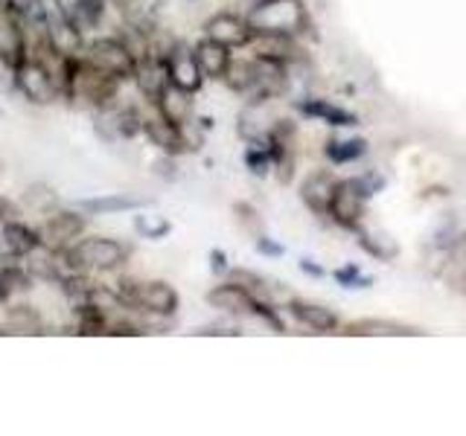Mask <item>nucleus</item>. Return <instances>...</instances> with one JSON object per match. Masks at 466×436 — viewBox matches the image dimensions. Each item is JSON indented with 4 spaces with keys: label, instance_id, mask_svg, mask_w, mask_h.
Returning a JSON list of instances; mask_svg holds the SVG:
<instances>
[{
    "label": "nucleus",
    "instance_id": "20",
    "mask_svg": "<svg viewBox=\"0 0 466 436\" xmlns=\"http://www.w3.org/2000/svg\"><path fill=\"white\" fill-rule=\"evenodd\" d=\"M289 314L298 320L303 329L309 332H318V334H335L341 329V317L335 314L327 305H318V302H309V300H300V297H291L289 300Z\"/></svg>",
    "mask_w": 466,
    "mask_h": 436
},
{
    "label": "nucleus",
    "instance_id": "2",
    "mask_svg": "<svg viewBox=\"0 0 466 436\" xmlns=\"http://www.w3.org/2000/svg\"><path fill=\"white\" fill-rule=\"evenodd\" d=\"M254 33H274L303 38L312 33V18L303 0H259L245 12Z\"/></svg>",
    "mask_w": 466,
    "mask_h": 436
},
{
    "label": "nucleus",
    "instance_id": "45",
    "mask_svg": "<svg viewBox=\"0 0 466 436\" xmlns=\"http://www.w3.org/2000/svg\"><path fill=\"white\" fill-rule=\"evenodd\" d=\"M300 271H303V273H309V276H315V280H320V276H324V268H320V265H312L309 259H300Z\"/></svg>",
    "mask_w": 466,
    "mask_h": 436
},
{
    "label": "nucleus",
    "instance_id": "22",
    "mask_svg": "<svg viewBox=\"0 0 466 436\" xmlns=\"http://www.w3.org/2000/svg\"><path fill=\"white\" fill-rule=\"evenodd\" d=\"M298 114L306 116V120H318L329 128H356L359 125V116L353 111H347L341 105H335L332 99H320V96H306L298 99Z\"/></svg>",
    "mask_w": 466,
    "mask_h": 436
},
{
    "label": "nucleus",
    "instance_id": "29",
    "mask_svg": "<svg viewBox=\"0 0 466 436\" xmlns=\"http://www.w3.org/2000/svg\"><path fill=\"white\" fill-rule=\"evenodd\" d=\"M24 265L29 268V273L35 276V282H47V285H58L65 276L62 262H58V253L47 251V247H38L35 253H29L24 259Z\"/></svg>",
    "mask_w": 466,
    "mask_h": 436
},
{
    "label": "nucleus",
    "instance_id": "11",
    "mask_svg": "<svg viewBox=\"0 0 466 436\" xmlns=\"http://www.w3.org/2000/svg\"><path fill=\"white\" fill-rule=\"evenodd\" d=\"M12 87L29 102V105L44 108V105L58 102V94H56V84L50 79L47 64H44L41 58H33V55H29L18 70H12Z\"/></svg>",
    "mask_w": 466,
    "mask_h": 436
},
{
    "label": "nucleus",
    "instance_id": "19",
    "mask_svg": "<svg viewBox=\"0 0 466 436\" xmlns=\"http://www.w3.org/2000/svg\"><path fill=\"white\" fill-rule=\"evenodd\" d=\"M50 6L70 24H76L85 35H91L106 21L108 0H50Z\"/></svg>",
    "mask_w": 466,
    "mask_h": 436
},
{
    "label": "nucleus",
    "instance_id": "43",
    "mask_svg": "<svg viewBox=\"0 0 466 436\" xmlns=\"http://www.w3.org/2000/svg\"><path fill=\"white\" fill-rule=\"evenodd\" d=\"M196 334H216V338H233V334H239L237 329H225V326H201V329H196Z\"/></svg>",
    "mask_w": 466,
    "mask_h": 436
},
{
    "label": "nucleus",
    "instance_id": "47",
    "mask_svg": "<svg viewBox=\"0 0 466 436\" xmlns=\"http://www.w3.org/2000/svg\"><path fill=\"white\" fill-rule=\"evenodd\" d=\"M9 4H12V0H0V12H6V9H9Z\"/></svg>",
    "mask_w": 466,
    "mask_h": 436
},
{
    "label": "nucleus",
    "instance_id": "6",
    "mask_svg": "<svg viewBox=\"0 0 466 436\" xmlns=\"http://www.w3.org/2000/svg\"><path fill=\"white\" fill-rule=\"evenodd\" d=\"M382 186L379 181L370 183V178H339L332 189V201H329V213L327 218L341 230L356 233L364 222V213H368V201L376 189Z\"/></svg>",
    "mask_w": 466,
    "mask_h": 436
},
{
    "label": "nucleus",
    "instance_id": "9",
    "mask_svg": "<svg viewBox=\"0 0 466 436\" xmlns=\"http://www.w3.org/2000/svg\"><path fill=\"white\" fill-rule=\"evenodd\" d=\"M87 230V213L79 207H62V210H50L44 213V222L38 224L41 233V247H47L53 253H62L65 247L73 242H79Z\"/></svg>",
    "mask_w": 466,
    "mask_h": 436
},
{
    "label": "nucleus",
    "instance_id": "23",
    "mask_svg": "<svg viewBox=\"0 0 466 436\" xmlns=\"http://www.w3.org/2000/svg\"><path fill=\"white\" fill-rule=\"evenodd\" d=\"M341 334L347 338H414V334H426L417 326L400 323V320H385V317H361L353 323L341 326Z\"/></svg>",
    "mask_w": 466,
    "mask_h": 436
},
{
    "label": "nucleus",
    "instance_id": "28",
    "mask_svg": "<svg viewBox=\"0 0 466 436\" xmlns=\"http://www.w3.org/2000/svg\"><path fill=\"white\" fill-rule=\"evenodd\" d=\"M73 332L82 338H96V334H108V317L94 302H73Z\"/></svg>",
    "mask_w": 466,
    "mask_h": 436
},
{
    "label": "nucleus",
    "instance_id": "10",
    "mask_svg": "<svg viewBox=\"0 0 466 436\" xmlns=\"http://www.w3.org/2000/svg\"><path fill=\"white\" fill-rule=\"evenodd\" d=\"M143 137L149 140L160 154H172V157H184L189 152L198 149V140L189 134V125L181 128L169 120H164L157 111L155 114H146L143 120Z\"/></svg>",
    "mask_w": 466,
    "mask_h": 436
},
{
    "label": "nucleus",
    "instance_id": "27",
    "mask_svg": "<svg viewBox=\"0 0 466 436\" xmlns=\"http://www.w3.org/2000/svg\"><path fill=\"white\" fill-rule=\"evenodd\" d=\"M4 329L9 334H44V317L35 305L9 302L6 317H4Z\"/></svg>",
    "mask_w": 466,
    "mask_h": 436
},
{
    "label": "nucleus",
    "instance_id": "17",
    "mask_svg": "<svg viewBox=\"0 0 466 436\" xmlns=\"http://www.w3.org/2000/svg\"><path fill=\"white\" fill-rule=\"evenodd\" d=\"M135 87L137 94L155 105L157 96L164 94V87L169 84V70H167V58L157 55V53H143L137 58V70H135Z\"/></svg>",
    "mask_w": 466,
    "mask_h": 436
},
{
    "label": "nucleus",
    "instance_id": "32",
    "mask_svg": "<svg viewBox=\"0 0 466 436\" xmlns=\"http://www.w3.org/2000/svg\"><path fill=\"white\" fill-rule=\"evenodd\" d=\"M0 276H4L6 288L12 291V297H24L35 285V276L29 273V268L18 259H0Z\"/></svg>",
    "mask_w": 466,
    "mask_h": 436
},
{
    "label": "nucleus",
    "instance_id": "39",
    "mask_svg": "<svg viewBox=\"0 0 466 436\" xmlns=\"http://www.w3.org/2000/svg\"><path fill=\"white\" fill-rule=\"evenodd\" d=\"M26 203L33 210H38V213H50L53 207H56V193L50 186H44V183H35V186H29L26 189Z\"/></svg>",
    "mask_w": 466,
    "mask_h": 436
},
{
    "label": "nucleus",
    "instance_id": "7",
    "mask_svg": "<svg viewBox=\"0 0 466 436\" xmlns=\"http://www.w3.org/2000/svg\"><path fill=\"white\" fill-rule=\"evenodd\" d=\"M82 55H85L91 64H96L99 70L111 73V76H114V79H120V82H131V79H135L137 58H140L135 50L128 47V41H126L120 33L87 38Z\"/></svg>",
    "mask_w": 466,
    "mask_h": 436
},
{
    "label": "nucleus",
    "instance_id": "21",
    "mask_svg": "<svg viewBox=\"0 0 466 436\" xmlns=\"http://www.w3.org/2000/svg\"><path fill=\"white\" fill-rule=\"evenodd\" d=\"M152 108L164 116V120L187 128V125H193V116H196V94H189V91H184V87L169 82Z\"/></svg>",
    "mask_w": 466,
    "mask_h": 436
},
{
    "label": "nucleus",
    "instance_id": "30",
    "mask_svg": "<svg viewBox=\"0 0 466 436\" xmlns=\"http://www.w3.org/2000/svg\"><path fill=\"white\" fill-rule=\"evenodd\" d=\"M368 152V143L361 137H347V140H339V137H329L324 143V157L329 160L332 166H347V164H356V160L364 157Z\"/></svg>",
    "mask_w": 466,
    "mask_h": 436
},
{
    "label": "nucleus",
    "instance_id": "25",
    "mask_svg": "<svg viewBox=\"0 0 466 436\" xmlns=\"http://www.w3.org/2000/svg\"><path fill=\"white\" fill-rule=\"evenodd\" d=\"M335 183H339V178H335V174L327 172V169L306 174V181L300 183V201L306 203V210H309L312 215L327 218Z\"/></svg>",
    "mask_w": 466,
    "mask_h": 436
},
{
    "label": "nucleus",
    "instance_id": "35",
    "mask_svg": "<svg viewBox=\"0 0 466 436\" xmlns=\"http://www.w3.org/2000/svg\"><path fill=\"white\" fill-rule=\"evenodd\" d=\"M91 288H94V273H65L62 282H58V291L70 300V305L87 300Z\"/></svg>",
    "mask_w": 466,
    "mask_h": 436
},
{
    "label": "nucleus",
    "instance_id": "8",
    "mask_svg": "<svg viewBox=\"0 0 466 436\" xmlns=\"http://www.w3.org/2000/svg\"><path fill=\"white\" fill-rule=\"evenodd\" d=\"M143 120L146 114L131 105V102H111V105L94 111V128L102 140L120 143V140H135L143 134Z\"/></svg>",
    "mask_w": 466,
    "mask_h": 436
},
{
    "label": "nucleus",
    "instance_id": "3",
    "mask_svg": "<svg viewBox=\"0 0 466 436\" xmlns=\"http://www.w3.org/2000/svg\"><path fill=\"white\" fill-rule=\"evenodd\" d=\"M208 305L216 312H222L228 317H251V320H259L262 326H268L271 332L283 334L286 332V323L280 312H277V305L271 300H259L254 297L251 291H245L242 285L225 280L222 285H213L208 291Z\"/></svg>",
    "mask_w": 466,
    "mask_h": 436
},
{
    "label": "nucleus",
    "instance_id": "5",
    "mask_svg": "<svg viewBox=\"0 0 466 436\" xmlns=\"http://www.w3.org/2000/svg\"><path fill=\"white\" fill-rule=\"evenodd\" d=\"M126 300L128 312L172 320L181 309V294L164 280H135V276H120V282L114 285Z\"/></svg>",
    "mask_w": 466,
    "mask_h": 436
},
{
    "label": "nucleus",
    "instance_id": "33",
    "mask_svg": "<svg viewBox=\"0 0 466 436\" xmlns=\"http://www.w3.org/2000/svg\"><path fill=\"white\" fill-rule=\"evenodd\" d=\"M222 84L228 87L230 94H239L248 99V94H251V87H254V62H251V55L248 58H233L228 73H225V79Z\"/></svg>",
    "mask_w": 466,
    "mask_h": 436
},
{
    "label": "nucleus",
    "instance_id": "1",
    "mask_svg": "<svg viewBox=\"0 0 466 436\" xmlns=\"http://www.w3.org/2000/svg\"><path fill=\"white\" fill-rule=\"evenodd\" d=\"M128 259H131V247L120 239H108V236L79 239L58 253L65 273H114L123 271Z\"/></svg>",
    "mask_w": 466,
    "mask_h": 436
},
{
    "label": "nucleus",
    "instance_id": "40",
    "mask_svg": "<svg viewBox=\"0 0 466 436\" xmlns=\"http://www.w3.org/2000/svg\"><path fill=\"white\" fill-rule=\"evenodd\" d=\"M155 174L157 178H164V181H175L178 178V157H172V154H160L155 164H152Z\"/></svg>",
    "mask_w": 466,
    "mask_h": 436
},
{
    "label": "nucleus",
    "instance_id": "37",
    "mask_svg": "<svg viewBox=\"0 0 466 436\" xmlns=\"http://www.w3.org/2000/svg\"><path fill=\"white\" fill-rule=\"evenodd\" d=\"M233 215H237V222L245 233H251V236L257 239L259 233H266L262 230V215L257 213L254 203H248V201H239V203H233Z\"/></svg>",
    "mask_w": 466,
    "mask_h": 436
},
{
    "label": "nucleus",
    "instance_id": "34",
    "mask_svg": "<svg viewBox=\"0 0 466 436\" xmlns=\"http://www.w3.org/2000/svg\"><path fill=\"white\" fill-rule=\"evenodd\" d=\"M242 160H245V169L251 174H257V178H266V174H271V152H268L266 140L248 143Z\"/></svg>",
    "mask_w": 466,
    "mask_h": 436
},
{
    "label": "nucleus",
    "instance_id": "18",
    "mask_svg": "<svg viewBox=\"0 0 466 436\" xmlns=\"http://www.w3.org/2000/svg\"><path fill=\"white\" fill-rule=\"evenodd\" d=\"M87 35L76 24H70L67 18H62L53 6H50V24H47V50L65 58H76L85 53Z\"/></svg>",
    "mask_w": 466,
    "mask_h": 436
},
{
    "label": "nucleus",
    "instance_id": "15",
    "mask_svg": "<svg viewBox=\"0 0 466 436\" xmlns=\"http://www.w3.org/2000/svg\"><path fill=\"white\" fill-rule=\"evenodd\" d=\"M167 70H169V82L184 87L189 94H198L204 87V73L196 62V53L187 41H175L172 50L167 53Z\"/></svg>",
    "mask_w": 466,
    "mask_h": 436
},
{
    "label": "nucleus",
    "instance_id": "14",
    "mask_svg": "<svg viewBox=\"0 0 466 436\" xmlns=\"http://www.w3.org/2000/svg\"><path fill=\"white\" fill-rule=\"evenodd\" d=\"M204 35L218 41V44H225V47H230V50H245L248 44H251L254 29L248 26L245 15L216 12V15H210L208 21H204Z\"/></svg>",
    "mask_w": 466,
    "mask_h": 436
},
{
    "label": "nucleus",
    "instance_id": "12",
    "mask_svg": "<svg viewBox=\"0 0 466 436\" xmlns=\"http://www.w3.org/2000/svg\"><path fill=\"white\" fill-rule=\"evenodd\" d=\"M245 50H251L257 58H268V62L286 64V67H298L306 62V50L300 47V38L291 35H274V33H254L251 44Z\"/></svg>",
    "mask_w": 466,
    "mask_h": 436
},
{
    "label": "nucleus",
    "instance_id": "48",
    "mask_svg": "<svg viewBox=\"0 0 466 436\" xmlns=\"http://www.w3.org/2000/svg\"><path fill=\"white\" fill-rule=\"evenodd\" d=\"M254 4H259V0H245V6H248V9H251Z\"/></svg>",
    "mask_w": 466,
    "mask_h": 436
},
{
    "label": "nucleus",
    "instance_id": "44",
    "mask_svg": "<svg viewBox=\"0 0 466 436\" xmlns=\"http://www.w3.org/2000/svg\"><path fill=\"white\" fill-rule=\"evenodd\" d=\"M15 215H18V210L12 207V201H6L4 195H0V224H4L6 218H15Z\"/></svg>",
    "mask_w": 466,
    "mask_h": 436
},
{
    "label": "nucleus",
    "instance_id": "46",
    "mask_svg": "<svg viewBox=\"0 0 466 436\" xmlns=\"http://www.w3.org/2000/svg\"><path fill=\"white\" fill-rule=\"evenodd\" d=\"M15 297H12V291L6 288V282H4V276H0V305H9Z\"/></svg>",
    "mask_w": 466,
    "mask_h": 436
},
{
    "label": "nucleus",
    "instance_id": "38",
    "mask_svg": "<svg viewBox=\"0 0 466 436\" xmlns=\"http://www.w3.org/2000/svg\"><path fill=\"white\" fill-rule=\"evenodd\" d=\"M335 280H339V285H344V288H370V282H373L368 273H361L356 262H347V265L335 271Z\"/></svg>",
    "mask_w": 466,
    "mask_h": 436
},
{
    "label": "nucleus",
    "instance_id": "16",
    "mask_svg": "<svg viewBox=\"0 0 466 436\" xmlns=\"http://www.w3.org/2000/svg\"><path fill=\"white\" fill-rule=\"evenodd\" d=\"M29 58V41L24 24L12 12H0V67L18 70Z\"/></svg>",
    "mask_w": 466,
    "mask_h": 436
},
{
    "label": "nucleus",
    "instance_id": "36",
    "mask_svg": "<svg viewBox=\"0 0 466 436\" xmlns=\"http://www.w3.org/2000/svg\"><path fill=\"white\" fill-rule=\"evenodd\" d=\"M135 230H137V236H143V239L160 242V239L172 233V224L167 222V218H160V215H137L135 218Z\"/></svg>",
    "mask_w": 466,
    "mask_h": 436
},
{
    "label": "nucleus",
    "instance_id": "24",
    "mask_svg": "<svg viewBox=\"0 0 466 436\" xmlns=\"http://www.w3.org/2000/svg\"><path fill=\"white\" fill-rule=\"evenodd\" d=\"M193 53H196V62L204 73V79L210 82H222L225 73L233 62V50L225 47V44H218L208 35H201L196 44H193Z\"/></svg>",
    "mask_w": 466,
    "mask_h": 436
},
{
    "label": "nucleus",
    "instance_id": "26",
    "mask_svg": "<svg viewBox=\"0 0 466 436\" xmlns=\"http://www.w3.org/2000/svg\"><path fill=\"white\" fill-rule=\"evenodd\" d=\"M76 207L87 215H116V213H137L149 207L146 198H135L126 193H108V195H96V198H79Z\"/></svg>",
    "mask_w": 466,
    "mask_h": 436
},
{
    "label": "nucleus",
    "instance_id": "42",
    "mask_svg": "<svg viewBox=\"0 0 466 436\" xmlns=\"http://www.w3.org/2000/svg\"><path fill=\"white\" fill-rule=\"evenodd\" d=\"M210 271L216 276H228L230 265H228V253L222 251V247H213V251H210Z\"/></svg>",
    "mask_w": 466,
    "mask_h": 436
},
{
    "label": "nucleus",
    "instance_id": "13",
    "mask_svg": "<svg viewBox=\"0 0 466 436\" xmlns=\"http://www.w3.org/2000/svg\"><path fill=\"white\" fill-rule=\"evenodd\" d=\"M41 247V233L38 224H26L18 215L6 218L0 224V259H18L24 262L29 253H35Z\"/></svg>",
    "mask_w": 466,
    "mask_h": 436
},
{
    "label": "nucleus",
    "instance_id": "41",
    "mask_svg": "<svg viewBox=\"0 0 466 436\" xmlns=\"http://www.w3.org/2000/svg\"><path fill=\"white\" fill-rule=\"evenodd\" d=\"M254 247H257V253L271 256V259H277V256H283V253H286V251H283V244H277L274 239H268L266 233H259V236L254 239Z\"/></svg>",
    "mask_w": 466,
    "mask_h": 436
},
{
    "label": "nucleus",
    "instance_id": "4",
    "mask_svg": "<svg viewBox=\"0 0 466 436\" xmlns=\"http://www.w3.org/2000/svg\"><path fill=\"white\" fill-rule=\"evenodd\" d=\"M120 87H123L120 79H114L111 73L91 64L85 55L70 62L67 102H73V105L99 111V108H106V105H111V102L120 99Z\"/></svg>",
    "mask_w": 466,
    "mask_h": 436
},
{
    "label": "nucleus",
    "instance_id": "31",
    "mask_svg": "<svg viewBox=\"0 0 466 436\" xmlns=\"http://www.w3.org/2000/svg\"><path fill=\"white\" fill-rule=\"evenodd\" d=\"M356 244L368 256L382 259V262H390V259L400 256V244L397 242H393L390 236H385V233H370L368 227H359L356 230Z\"/></svg>",
    "mask_w": 466,
    "mask_h": 436
}]
</instances>
